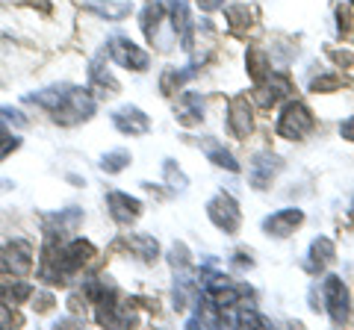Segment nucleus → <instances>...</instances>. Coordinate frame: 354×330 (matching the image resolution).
<instances>
[{
  "label": "nucleus",
  "mask_w": 354,
  "mask_h": 330,
  "mask_svg": "<svg viewBox=\"0 0 354 330\" xmlns=\"http://www.w3.org/2000/svg\"><path fill=\"white\" fill-rule=\"evenodd\" d=\"M24 101L44 106L59 124H80L95 113V97L88 95V89H77V86H53L36 95H24Z\"/></svg>",
  "instance_id": "f257e3e1"
},
{
  "label": "nucleus",
  "mask_w": 354,
  "mask_h": 330,
  "mask_svg": "<svg viewBox=\"0 0 354 330\" xmlns=\"http://www.w3.org/2000/svg\"><path fill=\"white\" fill-rule=\"evenodd\" d=\"M195 77V65H189V68H183V71H177V68H169L162 74V80H160V89L165 92V95H171V92H177L180 86L186 83V80H192Z\"/></svg>",
  "instance_id": "dca6fc26"
},
{
  "label": "nucleus",
  "mask_w": 354,
  "mask_h": 330,
  "mask_svg": "<svg viewBox=\"0 0 354 330\" xmlns=\"http://www.w3.org/2000/svg\"><path fill=\"white\" fill-rule=\"evenodd\" d=\"M165 180H169V183H171V189H177V192H183V189H186V177H183L180 168H177L171 159L165 162Z\"/></svg>",
  "instance_id": "393cba45"
},
{
  "label": "nucleus",
  "mask_w": 354,
  "mask_h": 330,
  "mask_svg": "<svg viewBox=\"0 0 354 330\" xmlns=\"http://www.w3.org/2000/svg\"><path fill=\"white\" fill-rule=\"evenodd\" d=\"M313 127H316L313 113H310L304 104H298V101L286 104V109L278 118V136L281 139H304Z\"/></svg>",
  "instance_id": "f03ea898"
},
{
  "label": "nucleus",
  "mask_w": 354,
  "mask_h": 330,
  "mask_svg": "<svg viewBox=\"0 0 354 330\" xmlns=\"http://www.w3.org/2000/svg\"><path fill=\"white\" fill-rule=\"evenodd\" d=\"M106 50H109V57H113L121 68H133V71H145L151 59H148V53L142 50L139 45H133L130 39L124 36H113L106 41Z\"/></svg>",
  "instance_id": "39448f33"
},
{
  "label": "nucleus",
  "mask_w": 354,
  "mask_h": 330,
  "mask_svg": "<svg viewBox=\"0 0 354 330\" xmlns=\"http://www.w3.org/2000/svg\"><path fill=\"white\" fill-rule=\"evenodd\" d=\"M127 162H130V153L127 151H113V153H106V157L101 159V168L106 174H118V171L127 168Z\"/></svg>",
  "instance_id": "4be33fe9"
},
{
  "label": "nucleus",
  "mask_w": 354,
  "mask_h": 330,
  "mask_svg": "<svg viewBox=\"0 0 354 330\" xmlns=\"http://www.w3.org/2000/svg\"><path fill=\"white\" fill-rule=\"evenodd\" d=\"M234 324H239V327H272V322L266 316H260V313H254V310H239L236 313V318H234Z\"/></svg>",
  "instance_id": "5701e85b"
},
{
  "label": "nucleus",
  "mask_w": 354,
  "mask_h": 330,
  "mask_svg": "<svg viewBox=\"0 0 354 330\" xmlns=\"http://www.w3.org/2000/svg\"><path fill=\"white\" fill-rule=\"evenodd\" d=\"M351 3H354V0H351Z\"/></svg>",
  "instance_id": "f704fd0d"
},
{
  "label": "nucleus",
  "mask_w": 354,
  "mask_h": 330,
  "mask_svg": "<svg viewBox=\"0 0 354 330\" xmlns=\"http://www.w3.org/2000/svg\"><path fill=\"white\" fill-rule=\"evenodd\" d=\"M234 266H236V269H251V266H254V260L239 251V254H234Z\"/></svg>",
  "instance_id": "473e14b6"
},
{
  "label": "nucleus",
  "mask_w": 354,
  "mask_h": 330,
  "mask_svg": "<svg viewBox=\"0 0 354 330\" xmlns=\"http://www.w3.org/2000/svg\"><path fill=\"white\" fill-rule=\"evenodd\" d=\"M278 171H281V159L274 157V153H260V157L251 162V186L254 189H266Z\"/></svg>",
  "instance_id": "9b49d317"
},
{
  "label": "nucleus",
  "mask_w": 354,
  "mask_h": 330,
  "mask_svg": "<svg viewBox=\"0 0 354 330\" xmlns=\"http://www.w3.org/2000/svg\"><path fill=\"white\" fill-rule=\"evenodd\" d=\"M21 145V139H15V136H6V133H0V159L3 157H9L15 148Z\"/></svg>",
  "instance_id": "c85d7f7f"
},
{
  "label": "nucleus",
  "mask_w": 354,
  "mask_h": 330,
  "mask_svg": "<svg viewBox=\"0 0 354 330\" xmlns=\"http://www.w3.org/2000/svg\"><path fill=\"white\" fill-rule=\"evenodd\" d=\"M286 95H290V80H286V77L269 74L257 83V104L260 106H274L278 101H283Z\"/></svg>",
  "instance_id": "9d476101"
},
{
  "label": "nucleus",
  "mask_w": 354,
  "mask_h": 330,
  "mask_svg": "<svg viewBox=\"0 0 354 330\" xmlns=\"http://www.w3.org/2000/svg\"><path fill=\"white\" fill-rule=\"evenodd\" d=\"M227 18H230V24L234 27H242L248 21V6H234V9H227Z\"/></svg>",
  "instance_id": "c756f323"
},
{
  "label": "nucleus",
  "mask_w": 354,
  "mask_h": 330,
  "mask_svg": "<svg viewBox=\"0 0 354 330\" xmlns=\"http://www.w3.org/2000/svg\"><path fill=\"white\" fill-rule=\"evenodd\" d=\"M12 322H15V316H12V307L0 301V327H9Z\"/></svg>",
  "instance_id": "7c9ffc66"
},
{
  "label": "nucleus",
  "mask_w": 354,
  "mask_h": 330,
  "mask_svg": "<svg viewBox=\"0 0 354 330\" xmlns=\"http://www.w3.org/2000/svg\"><path fill=\"white\" fill-rule=\"evenodd\" d=\"M32 295V289L27 283H6V286H0V298H3V304H21V301H27Z\"/></svg>",
  "instance_id": "aec40b11"
},
{
  "label": "nucleus",
  "mask_w": 354,
  "mask_h": 330,
  "mask_svg": "<svg viewBox=\"0 0 354 330\" xmlns=\"http://www.w3.org/2000/svg\"><path fill=\"white\" fill-rule=\"evenodd\" d=\"M339 77H319V80L310 83V89L313 92H330V89H339Z\"/></svg>",
  "instance_id": "bb28decb"
},
{
  "label": "nucleus",
  "mask_w": 354,
  "mask_h": 330,
  "mask_svg": "<svg viewBox=\"0 0 354 330\" xmlns=\"http://www.w3.org/2000/svg\"><path fill=\"white\" fill-rule=\"evenodd\" d=\"M207 215H209V222H213L218 230H225V233H236L239 230V206H236V201L230 195H225V192H218L213 201L207 204Z\"/></svg>",
  "instance_id": "423d86ee"
},
{
  "label": "nucleus",
  "mask_w": 354,
  "mask_h": 330,
  "mask_svg": "<svg viewBox=\"0 0 354 330\" xmlns=\"http://www.w3.org/2000/svg\"><path fill=\"white\" fill-rule=\"evenodd\" d=\"M162 21V3H148L145 12H142V30H145V36L153 41V36H157V27Z\"/></svg>",
  "instance_id": "6ab92c4d"
},
{
  "label": "nucleus",
  "mask_w": 354,
  "mask_h": 330,
  "mask_svg": "<svg viewBox=\"0 0 354 330\" xmlns=\"http://www.w3.org/2000/svg\"><path fill=\"white\" fill-rule=\"evenodd\" d=\"M127 248H130V251H136V257H142L145 262L157 260V254H160V245H157V239H153V236H145V233H136V236H130V239H127Z\"/></svg>",
  "instance_id": "2eb2a0df"
},
{
  "label": "nucleus",
  "mask_w": 354,
  "mask_h": 330,
  "mask_svg": "<svg viewBox=\"0 0 354 330\" xmlns=\"http://www.w3.org/2000/svg\"><path fill=\"white\" fill-rule=\"evenodd\" d=\"M88 74H92V83H95L97 95H115V92H118V83H115L113 77H109V74L104 71L101 59H95V62H92V68H88Z\"/></svg>",
  "instance_id": "f3484780"
},
{
  "label": "nucleus",
  "mask_w": 354,
  "mask_h": 330,
  "mask_svg": "<svg viewBox=\"0 0 354 330\" xmlns=\"http://www.w3.org/2000/svg\"><path fill=\"white\" fill-rule=\"evenodd\" d=\"M339 133H342V139L354 142V115H351L348 121H342V124H339Z\"/></svg>",
  "instance_id": "2f4dec72"
},
{
  "label": "nucleus",
  "mask_w": 354,
  "mask_h": 330,
  "mask_svg": "<svg viewBox=\"0 0 354 330\" xmlns=\"http://www.w3.org/2000/svg\"><path fill=\"white\" fill-rule=\"evenodd\" d=\"M225 0H198V6L204 9V12H213V9H218Z\"/></svg>",
  "instance_id": "72a5a7b5"
},
{
  "label": "nucleus",
  "mask_w": 354,
  "mask_h": 330,
  "mask_svg": "<svg viewBox=\"0 0 354 330\" xmlns=\"http://www.w3.org/2000/svg\"><path fill=\"white\" fill-rule=\"evenodd\" d=\"M169 9H171V27H174L177 36H180L183 48L189 50L192 48V21H189V12H186L183 0H169Z\"/></svg>",
  "instance_id": "4468645a"
},
{
  "label": "nucleus",
  "mask_w": 354,
  "mask_h": 330,
  "mask_svg": "<svg viewBox=\"0 0 354 330\" xmlns=\"http://www.w3.org/2000/svg\"><path fill=\"white\" fill-rule=\"evenodd\" d=\"M330 260H334V242H330L328 236L313 239V245H310V254H307V271L310 274L322 271Z\"/></svg>",
  "instance_id": "ddd939ff"
},
{
  "label": "nucleus",
  "mask_w": 354,
  "mask_h": 330,
  "mask_svg": "<svg viewBox=\"0 0 354 330\" xmlns=\"http://www.w3.org/2000/svg\"><path fill=\"white\" fill-rule=\"evenodd\" d=\"M113 124L127 136H145L151 130V118L136 106H121V109H115Z\"/></svg>",
  "instance_id": "0eeeda50"
},
{
  "label": "nucleus",
  "mask_w": 354,
  "mask_h": 330,
  "mask_svg": "<svg viewBox=\"0 0 354 330\" xmlns=\"http://www.w3.org/2000/svg\"><path fill=\"white\" fill-rule=\"evenodd\" d=\"M248 71L254 77V83H260L263 77H269V62H266V57L260 50H251L248 53Z\"/></svg>",
  "instance_id": "b1692460"
},
{
  "label": "nucleus",
  "mask_w": 354,
  "mask_h": 330,
  "mask_svg": "<svg viewBox=\"0 0 354 330\" xmlns=\"http://www.w3.org/2000/svg\"><path fill=\"white\" fill-rule=\"evenodd\" d=\"M301 222H304V213H301V210H295V206H290V210H278L274 215L266 218V222H263V230H266L269 236L283 239V236H290Z\"/></svg>",
  "instance_id": "1a4fd4ad"
},
{
  "label": "nucleus",
  "mask_w": 354,
  "mask_h": 330,
  "mask_svg": "<svg viewBox=\"0 0 354 330\" xmlns=\"http://www.w3.org/2000/svg\"><path fill=\"white\" fill-rule=\"evenodd\" d=\"M201 109H204V104H201V97L198 95H192V92H186L183 95V109H180V124H198L201 121Z\"/></svg>",
  "instance_id": "a211bd4d"
},
{
  "label": "nucleus",
  "mask_w": 354,
  "mask_h": 330,
  "mask_svg": "<svg viewBox=\"0 0 354 330\" xmlns=\"http://www.w3.org/2000/svg\"><path fill=\"white\" fill-rule=\"evenodd\" d=\"M32 269V245L24 239H12L0 248V274H12V278H24Z\"/></svg>",
  "instance_id": "7ed1b4c3"
},
{
  "label": "nucleus",
  "mask_w": 354,
  "mask_h": 330,
  "mask_svg": "<svg viewBox=\"0 0 354 330\" xmlns=\"http://www.w3.org/2000/svg\"><path fill=\"white\" fill-rule=\"evenodd\" d=\"M322 295H325V310L330 316L334 324H342L348 318V310H351V298H348V289L337 274H328L325 283H322Z\"/></svg>",
  "instance_id": "20e7f679"
},
{
  "label": "nucleus",
  "mask_w": 354,
  "mask_h": 330,
  "mask_svg": "<svg viewBox=\"0 0 354 330\" xmlns=\"http://www.w3.org/2000/svg\"><path fill=\"white\" fill-rule=\"evenodd\" d=\"M106 206H109V215H113L118 224H130V222H136V218L142 215V204L136 201V197L124 195V192H109L106 195Z\"/></svg>",
  "instance_id": "6e6552de"
},
{
  "label": "nucleus",
  "mask_w": 354,
  "mask_h": 330,
  "mask_svg": "<svg viewBox=\"0 0 354 330\" xmlns=\"http://www.w3.org/2000/svg\"><path fill=\"white\" fill-rule=\"evenodd\" d=\"M230 130H234L236 139H245L254 127V118H251V106H248V97H234L230 101V118H227Z\"/></svg>",
  "instance_id": "f8f14e48"
},
{
  "label": "nucleus",
  "mask_w": 354,
  "mask_h": 330,
  "mask_svg": "<svg viewBox=\"0 0 354 330\" xmlns=\"http://www.w3.org/2000/svg\"><path fill=\"white\" fill-rule=\"evenodd\" d=\"M171 266L177 269V271H183V269H189V251H186V245H174L171 248Z\"/></svg>",
  "instance_id": "a878e982"
},
{
  "label": "nucleus",
  "mask_w": 354,
  "mask_h": 330,
  "mask_svg": "<svg viewBox=\"0 0 354 330\" xmlns=\"http://www.w3.org/2000/svg\"><path fill=\"white\" fill-rule=\"evenodd\" d=\"M207 157L213 159L216 165H221V168H227V171H239V162H236L234 157H230V153H227L225 148H221V145H216V142H209V145H207Z\"/></svg>",
  "instance_id": "412c9836"
},
{
  "label": "nucleus",
  "mask_w": 354,
  "mask_h": 330,
  "mask_svg": "<svg viewBox=\"0 0 354 330\" xmlns=\"http://www.w3.org/2000/svg\"><path fill=\"white\" fill-rule=\"evenodd\" d=\"M0 121H6V124H15V127H24L27 118L18 113V109H9V106H0Z\"/></svg>",
  "instance_id": "cd10ccee"
}]
</instances>
